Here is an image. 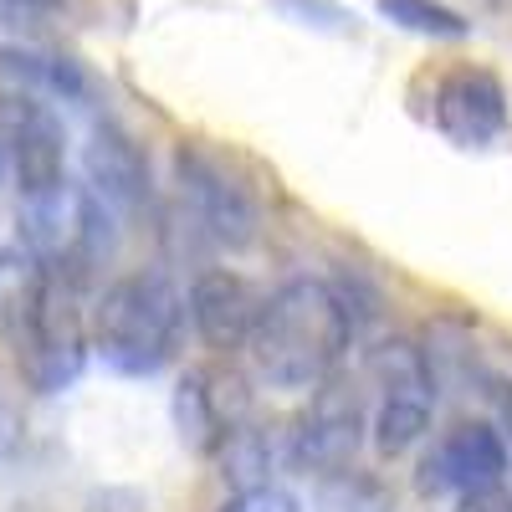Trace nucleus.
<instances>
[{"instance_id":"f257e3e1","label":"nucleus","mask_w":512,"mask_h":512,"mask_svg":"<svg viewBox=\"0 0 512 512\" xmlns=\"http://www.w3.org/2000/svg\"><path fill=\"white\" fill-rule=\"evenodd\" d=\"M349 338H354L349 297L318 277H292L272 297H262L246 354L272 390L308 395L338 374Z\"/></svg>"},{"instance_id":"f03ea898","label":"nucleus","mask_w":512,"mask_h":512,"mask_svg":"<svg viewBox=\"0 0 512 512\" xmlns=\"http://www.w3.org/2000/svg\"><path fill=\"white\" fill-rule=\"evenodd\" d=\"M185 297L164 272H123L113 277L88 313L93 354L128 379H149L180 354L185 338Z\"/></svg>"},{"instance_id":"7ed1b4c3","label":"nucleus","mask_w":512,"mask_h":512,"mask_svg":"<svg viewBox=\"0 0 512 512\" xmlns=\"http://www.w3.org/2000/svg\"><path fill=\"white\" fill-rule=\"evenodd\" d=\"M88 308H82V272L36 267L21 297V374L41 395H57L88 364Z\"/></svg>"},{"instance_id":"20e7f679","label":"nucleus","mask_w":512,"mask_h":512,"mask_svg":"<svg viewBox=\"0 0 512 512\" xmlns=\"http://www.w3.org/2000/svg\"><path fill=\"white\" fill-rule=\"evenodd\" d=\"M0 185L21 205H36L67 185V128L47 98H0Z\"/></svg>"},{"instance_id":"39448f33","label":"nucleus","mask_w":512,"mask_h":512,"mask_svg":"<svg viewBox=\"0 0 512 512\" xmlns=\"http://www.w3.org/2000/svg\"><path fill=\"white\" fill-rule=\"evenodd\" d=\"M369 379H374V420H369V441L379 456H405L425 431H431V410H436V374L410 338H384L369 349Z\"/></svg>"},{"instance_id":"423d86ee","label":"nucleus","mask_w":512,"mask_h":512,"mask_svg":"<svg viewBox=\"0 0 512 512\" xmlns=\"http://www.w3.org/2000/svg\"><path fill=\"white\" fill-rule=\"evenodd\" d=\"M364 446V400L354 384L323 379L318 390H308V405L297 410L287 431V461L308 477H333L349 472Z\"/></svg>"},{"instance_id":"0eeeda50","label":"nucleus","mask_w":512,"mask_h":512,"mask_svg":"<svg viewBox=\"0 0 512 512\" xmlns=\"http://www.w3.org/2000/svg\"><path fill=\"white\" fill-rule=\"evenodd\" d=\"M175 180L185 190L190 216L200 221V231L210 241L241 251L262 236V205H256V195L231 175V164L221 154H210L200 144H180L175 149Z\"/></svg>"},{"instance_id":"6e6552de","label":"nucleus","mask_w":512,"mask_h":512,"mask_svg":"<svg viewBox=\"0 0 512 512\" xmlns=\"http://www.w3.org/2000/svg\"><path fill=\"white\" fill-rule=\"evenodd\" d=\"M507 441L492 420H456L451 431L436 436V446L420 456L415 487L425 497H472L492 492L507 477Z\"/></svg>"},{"instance_id":"1a4fd4ad","label":"nucleus","mask_w":512,"mask_h":512,"mask_svg":"<svg viewBox=\"0 0 512 512\" xmlns=\"http://www.w3.org/2000/svg\"><path fill=\"white\" fill-rule=\"evenodd\" d=\"M431 123L461 149H487L507 134V88L487 67H451L436 82Z\"/></svg>"},{"instance_id":"9d476101","label":"nucleus","mask_w":512,"mask_h":512,"mask_svg":"<svg viewBox=\"0 0 512 512\" xmlns=\"http://www.w3.org/2000/svg\"><path fill=\"white\" fill-rule=\"evenodd\" d=\"M185 313H190L205 349L236 354V349L251 344L256 313H262V292H256L241 272H231V267H210V272L195 277V287L185 297Z\"/></svg>"},{"instance_id":"9b49d317","label":"nucleus","mask_w":512,"mask_h":512,"mask_svg":"<svg viewBox=\"0 0 512 512\" xmlns=\"http://www.w3.org/2000/svg\"><path fill=\"white\" fill-rule=\"evenodd\" d=\"M88 190L108 205V210H134L149 195V164L144 149L123 134V128L103 123L93 144H88Z\"/></svg>"},{"instance_id":"f8f14e48","label":"nucleus","mask_w":512,"mask_h":512,"mask_svg":"<svg viewBox=\"0 0 512 512\" xmlns=\"http://www.w3.org/2000/svg\"><path fill=\"white\" fill-rule=\"evenodd\" d=\"M175 425H180V441L200 456H221V446L241 431L231 420V405L221 400V384L216 374L190 369L175 390Z\"/></svg>"},{"instance_id":"ddd939ff","label":"nucleus","mask_w":512,"mask_h":512,"mask_svg":"<svg viewBox=\"0 0 512 512\" xmlns=\"http://www.w3.org/2000/svg\"><path fill=\"white\" fill-rule=\"evenodd\" d=\"M0 67H6L11 77H21L26 93H36V98H82V93H88V77H82V67L67 62V57L6 47V52H0Z\"/></svg>"},{"instance_id":"4468645a","label":"nucleus","mask_w":512,"mask_h":512,"mask_svg":"<svg viewBox=\"0 0 512 512\" xmlns=\"http://www.w3.org/2000/svg\"><path fill=\"white\" fill-rule=\"evenodd\" d=\"M313 497H318V512H395L390 487H384L379 477H369V472H359V466L318 477Z\"/></svg>"},{"instance_id":"2eb2a0df","label":"nucleus","mask_w":512,"mask_h":512,"mask_svg":"<svg viewBox=\"0 0 512 512\" xmlns=\"http://www.w3.org/2000/svg\"><path fill=\"white\" fill-rule=\"evenodd\" d=\"M379 16L390 26L415 31V36H441V41L472 36V21L451 6H441V0H379Z\"/></svg>"},{"instance_id":"dca6fc26","label":"nucleus","mask_w":512,"mask_h":512,"mask_svg":"<svg viewBox=\"0 0 512 512\" xmlns=\"http://www.w3.org/2000/svg\"><path fill=\"white\" fill-rule=\"evenodd\" d=\"M221 512H303L282 487H246V492H236V497H226V507Z\"/></svg>"},{"instance_id":"f3484780","label":"nucleus","mask_w":512,"mask_h":512,"mask_svg":"<svg viewBox=\"0 0 512 512\" xmlns=\"http://www.w3.org/2000/svg\"><path fill=\"white\" fill-rule=\"evenodd\" d=\"M67 6V0H0V31H21V26H36Z\"/></svg>"},{"instance_id":"a211bd4d","label":"nucleus","mask_w":512,"mask_h":512,"mask_svg":"<svg viewBox=\"0 0 512 512\" xmlns=\"http://www.w3.org/2000/svg\"><path fill=\"white\" fill-rule=\"evenodd\" d=\"M456 512H512V497H507L502 487L472 492V497H456Z\"/></svg>"}]
</instances>
